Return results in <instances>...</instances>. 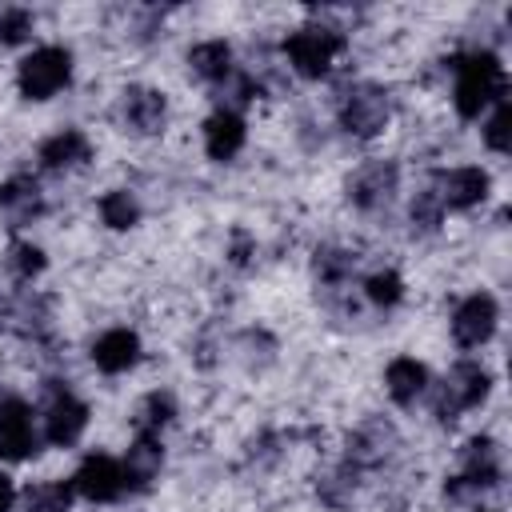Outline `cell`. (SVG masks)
Here are the masks:
<instances>
[{
  "instance_id": "obj_1",
  "label": "cell",
  "mask_w": 512,
  "mask_h": 512,
  "mask_svg": "<svg viewBox=\"0 0 512 512\" xmlns=\"http://www.w3.org/2000/svg\"><path fill=\"white\" fill-rule=\"evenodd\" d=\"M456 112L464 120L480 116L492 100H504L508 84H504V68H500V56L496 52H468L460 56L456 64Z\"/></svg>"
},
{
  "instance_id": "obj_2",
  "label": "cell",
  "mask_w": 512,
  "mask_h": 512,
  "mask_svg": "<svg viewBox=\"0 0 512 512\" xmlns=\"http://www.w3.org/2000/svg\"><path fill=\"white\" fill-rule=\"evenodd\" d=\"M340 52H344V36H340L336 28H328V24H304V28H296V32L284 40L288 64H292L300 76H308V80H320V76L336 64Z\"/></svg>"
},
{
  "instance_id": "obj_3",
  "label": "cell",
  "mask_w": 512,
  "mask_h": 512,
  "mask_svg": "<svg viewBox=\"0 0 512 512\" xmlns=\"http://www.w3.org/2000/svg\"><path fill=\"white\" fill-rule=\"evenodd\" d=\"M68 76H72V52L60 44H44L20 60L16 84H20L24 100H48L68 84Z\"/></svg>"
},
{
  "instance_id": "obj_4",
  "label": "cell",
  "mask_w": 512,
  "mask_h": 512,
  "mask_svg": "<svg viewBox=\"0 0 512 512\" xmlns=\"http://www.w3.org/2000/svg\"><path fill=\"white\" fill-rule=\"evenodd\" d=\"M488 388H492L488 368H480L476 360H460L448 372V380L440 384V392H436V416L440 420H456V412L476 408L488 396Z\"/></svg>"
},
{
  "instance_id": "obj_5",
  "label": "cell",
  "mask_w": 512,
  "mask_h": 512,
  "mask_svg": "<svg viewBox=\"0 0 512 512\" xmlns=\"http://www.w3.org/2000/svg\"><path fill=\"white\" fill-rule=\"evenodd\" d=\"M388 112H392L388 92L376 88V84H360V88H352V92L344 96V104H340V124H344L352 136L368 140V136H376V132L388 124Z\"/></svg>"
},
{
  "instance_id": "obj_6",
  "label": "cell",
  "mask_w": 512,
  "mask_h": 512,
  "mask_svg": "<svg viewBox=\"0 0 512 512\" xmlns=\"http://www.w3.org/2000/svg\"><path fill=\"white\" fill-rule=\"evenodd\" d=\"M72 492H80L92 504H108V500H116L124 492V468L104 452L84 456V464L72 476Z\"/></svg>"
},
{
  "instance_id": "obj_7",
  "label": "cell",
  "mask_w": 512,
  "mask_h": 512,
  "mask_svg": "<svg viewBox=\"0 0 512 512\" xmlns=\"http://www.w3.org/2000/svg\"><path fill=\"white\" fill-rule=\"evenodd\" d=\"M32 452H36L32 408L16 396L0 400V460H24Z\"/></svg>"
},
{
  "instance_id": "obj_8",
  "label": "cell",
  "mask_w": 512,
  "mask_h": 512,
  "mask_svg": "<svg viewBox=\"0 0 512 512\" xmlns=\"http://www.w3.org/2000/svg\"><path fill=\"white\" fill-rule=\"evenodd\" d=\"M496 332V300L488 292L468 296L452 316V336L460 348H480Z\"/></svg>"
},
{
  "instance_id": "obj_9",
  "label": "cell",
  "mask_w": 512,
  "mask_h": 512,
  "mask_svg": "<svg viewBox=\"0 0 512 512\" xmlns=\"http://www.w3.org/2000/svg\"><path fill=\"white\" fill-rule=\"evenodd\" d=\"M84 428H88V408H84L72 392L52 396V404H48V412H44V436H48L52 444L68 448V444L80 440Z\"/></svg>"
},
{
  "instance_id": "obj_10",
  "label": "cell",
  "mask_w": 512,
  "mask_h": 512,
  "mask_svg": "<svg viewBox=\"0 0 512 512\" xmlns=\"http://www.w3.org/2000/svg\"><path fill=\"white\" fill-rule=\"evenodd\" d=\"M120 112H124V124L140 136H152L164 128V116H168V100L156 92V88H124V100H120Z\"/></svg>"
},
{
  "instance_id": "obj_11",
  "label": "cell",
  "mask_w": 512,
  "mask_h": 512,
  "mask_svg": "<svg viewBox=\"0 0 512 512\" xmlns=\"http://www.w3.org/2000/svg\"><path fill=\"white\" fill-rule=\"evenodd\" d=\"M140 360V336L132 328H108L96 344H92V364L108 376H120L128 372L132 364Z\"/></svg>"
},
{
  "instance_id": "obj_12",
  "label": "cell",
  "mask_w": 512,
  "mask_h": 512,
  "mask_svg": "<svg viewBox=\"0 0 512 512\" xmlns=\"http://www.w3.org/2000/svg\"><path fill=\"white\" fill-rule=\"evenodd\" d=\"M392 192H396V164H388V160H376V164L360 168L348 184V196H352L356 208H380V204L392 200Z\"/></svg>"
},
{
  "instance_id": "obj_13",
  "label": "cell",
  "mask_w": 512,
  "mask_h": 512,
  "mask_svg": "<svg viewBox=\"0 0 512 512\" xmlns=\"http://www.w3.org/2000/svg\"><path fill=\"white\" fill-rule=\"evenodd\" d=\"M436 196L448 208H472V204H480L488 196V172L484 168H472V164L452 168V172L440 176V192Z\"/></svg>"
},
{
  "instance_id": "obj_14",
  "label": "cell",
  "mask_w": 512,
  "mask_h": 512,
  "mask_svg": "<svg viewBox=\"0 0 512 512\" xmlns=\"http://www.w3.org/2000/svg\"><path fill=\"white\" fill-rule=\"evenodd\" d=\"M204 148L212 160H232L244 148V120L232 108H220L204 120Z\"/></svg>"
},
{
  "instance_id": "obj_15",
  "label": "cell",
  "mask_w": 512,
  "mask_h": 512,
  "mask_svg": "<svg viewBox=\"0 0 512 512\" xmlns=\"http://www.w3.org/2000/svg\"><path fill=\"white\" fill-rule=\"evenodd\" d=\"M500 480V456H496V444L492 440H472L468 452H464V476H456L452 492H464V488H492Z\"/></svg>"
},
{
  "instance_id": "obj_16",
  "label": "cell",
  "mask_w": 512,
  "mask_h": 512,
  "mask_svg": "<svg viewBox=\"0 0 512 512\" xmlns=\"http://www.w3.org/2000/svg\"><path fill=\"white\" fill-rule=\"evenodd\" d=\"M160 464H164L160 436L136 432V444L128 448V460L120 464V468H124V488H148V480L160 472Z\"/></svg>"
},
{
  "instance_id": "obj_17",
  "label": "cell",
  "mask_w": 512,
  "mask_h": 512,
  "mask_svg": "<svg viewBox=\"0 0 512 512\" xmlns=\"http://www.w3.org/2000/svg\"><path fill=\"white\" fill-rule=\"evenodd\" d=\"M88 152H92V148H88V136L76 132V128H64V132H56V136H48V140L40 144V164H44L48 172H60V168L84 164Z\"/></svg>"
},
{
  "instance_id": "obj_18",
  "label": "cell",
  "mask_w": 512,
  "mask_h": 512,
  "mask_svg": "<svg viewBox=\"0 0 512 512\" xmlns=\"http://www.w3.org/2000/svg\"><path fill=\"white\" fill-rule=\"evenodd\" d=\"M384 384H388V396H392L396 404H412V400L428 388V372H424L420 360L396 356V360L388 364V372H384Z\"/></svg>"
},
{
  "instance_id": "obj_19",
  "label": "cell",
  "mask_w": 512,
  "mask_h": 512,
  "mask_svg": "<svg viewBox=\"0 0 512 512\" xmlns=\"http://www.w3.org/2000/svg\"><path fill=\"white\" fill-rule=\"evenodd\" d=\"M0 212L16 224L32 220L40 212V184L32 176H12L8 184H0Z\"/></svg>"
},
{
  "instance_id": "obj_20",
  "label": "cell",
  "mask_w": 512,
  "mask_h": 512,
  "mask_svg": "<svg viewBox=\"0 0 512 512\" xmlns=\"http://www.w3.org/2000/svg\"><path fill=\"white\" fill-rule=\"evenodd\" d=\"M188 64H192V72L200 80H212V84L228 80L232 76V48L224 40H204V44H196L188 52Z\"/></svg>"
},
{
  "instance_id": "obj_21",
  "label": "cell",
  "mask_w": 512,
  "mask_h": 512,
  "mask_svg": "<svg viewBox=\"0 0 512 512\" xmlns=\"http://www.w3.org/2000/svg\"><path fill=\"white\" fill-rule=\"evenodd\" d=\"M100 216H104V224H108V228L124 232V228H132V224L140 220V204H136V196H132V192L116 188V192L100 196Z\"/></svg>"
},
{
  "instance_id": "obj_22",
  "label": "cell",
  "mask_w": 512,
  "mask_h": 512,
  "mask_svg": "<svg viewBox=\"0 0 512 512\" xmlns=\"http://www.w3.org/2000/svg\"><path fill=\"white\" fill-rule=\"evenodd\" d=\"M72 508V480H44L28 488V512H68Z\"/></svg>"
},
{
  "instance_id": "obj_23",
  "label": "cell",
  "mask_w": 512,
  "mask_h": 512,
  "mask_svg": "<svg viewBox=\"0 0 512 512\" xmlns=\"http://www.w3.org/2000/svg\"><path fill=\"white\" fill-rule=\"evenodd\" d=\"M172 416H176L172 396H168V392H152V396L140 404V412H136V432H144V436H160V428H164Z\"/></svg>"
},
{
  "instance_id": "obj_24",
  "label": "cell",
  "mask_w": 512,
  "mask_h": 512,
  "mask_svg": "<svg viewBox=\"0 0 512 512\" xmlns=\"http://www.w3.org/2000/svg\"><path fill=\"white\" fill-rule=\"evenodd\" d=\"M364 296L376 304V308H392V304H400V296H404V280L388 268V272H376V276H368L364 280Z\"/></svg>"
},
{
  "instance_id": "obj_25",
  "label": "cell",
  "mask_w": 512,
  "mask_h": 512,
  "mask_svg": "<svg viewBox=\"0 0 512 512\" xmlns=\"http://www.w3.org/2000/svg\"><path fill=\"white\" fill-rule=\"evenodd\" d=\"M508 136H512V108H508V100H496V112L484 128V144L492 152H508V144H512Z\"/></svg>"
},
{
  "instance_id": "obj_26",
  "label": "cell",
  "mask_w": 512,
  "mask_h": 512,
  "mask_svg": "<svg viewBox=\"0 0 512 512\" xmlns=\"http://www.w3.org/2000/svg\"><path fill=\"white\" fill-rule=\"evenodd\" d=\"M28 32H32V12H24V8L0 12V44H20V40H28Z\"/></svg>"
},
{
  "instance_id": "obj_27",
  "label": "cell",
  "mask_w": 512,
  "mask_h": 512,
  "mask_svg": "<svg viewBox=\"0 0 512 512\" xmlns=\"http://www.w3.org/2000/svg\"><path fill=\"white\" fill-rule=\"evenodd\" d=\"M12 272L20 280H32L36 272H44V252L36 244H12Z\"/></svg>"
},
{
  "instance_id": "obj_28",
  "label": "cell",
  "mask_w": 512,
  "mask_h": 512,
  "mask_svg": "<svg viewBox=\"0 0 512 512\" xmlns=\"http://www.w3.org/2000/svg\"><path fill=\"white\" fill-rule=\"evenodd\" d=\"M348 268H352V256L348 252H316V272L324 280H340Z\"/></svg>"
},
{
  "instance_id": "obj_29",
  "label": "cell",
  "mask_w": 512,
  "mask_h": 512,
  "mask_svg": "<svg viewBox=\"0 0 512 512\" xmlns=\"http://www.w3.org/2000/svg\"><path fill=\"white\" fill-rule=\"evenodd\" d=\"M440 196L436 192H428V196H420V200H412V220L416 224H424V228H436L440 224Z\"/></svg>"
},
{
  "instance_id": "obj_30",
  "label": "cell",
  "mask_w": 512,
  "mask_h": 512,
  "mask_svg": "<svg viewBox=\"0 0 512 512\" xmlns=\"http://www.w3.org/2000/svg\"><path fill=\"white\" fill-rule=\"evenodd\" d=\"M12 504H16V488H12V480L0 472V512H12Z\"/></svg>"
},
{
  "instance_id": "obj_31",
  "label": "cell",
  "mask_w": 512,
  "mask_h": 512,
  "mask_svg": "<svg viewBox=\"0 0 512 512\" xmlns=\"http://www.w3.org/2000/svg\"><path fill=\"white\" fill-rule=\"evenodd\" d=\"M480 512H492V508H480Z\"/></svg>"
}]
</instances>
